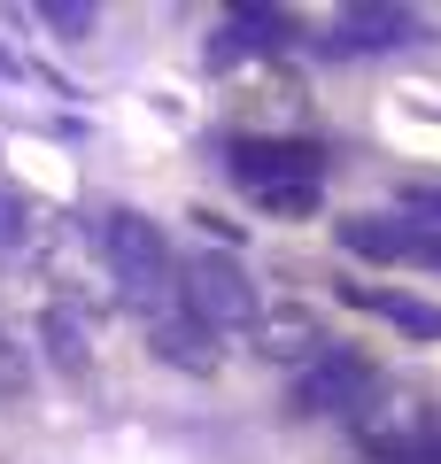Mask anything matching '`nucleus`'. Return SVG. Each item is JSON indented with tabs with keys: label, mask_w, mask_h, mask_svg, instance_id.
<instances>
[{
	"label": "nucleus",
	"mask_w": 441,
	"mask_h": 464,
	"mask_svg": "<svg viewBox=\"0 0 441 464\" xmlns=\"http://www.w3.org/2000/svg\"><path fill=\"white\" fill-rule=\"evenodd\" d=\"M232 163L256 179V194H271V186H318L310 140H232Z\"/></svg>",
	"instance_id": "1"
},
{
	"label": "nucleus",
	"mask_w": 441,
	"mask_h": 464,
	"mask_svg": "<svg viewBox=\"0 0 441 464\" xmlns=\"http://www.w3.org/2000/svg\"><path fill=\"white\" fill-rule=\"evenodd\" d=\"M109 256H116V271H124L132 295L163 279V240H155L147 217H109Z\"/></svg>",
	"instance_id": "2"
},
{
	"label": "nucleus",
	"mask_w": 441,
	"mask_h": 464,
	"mask_svg": "<svg viewBox=\"0 0 441 464\" xmlns=\"http://www.w3.org/2000/svg\"><path fill=\"white\" fill-rule=\"evenodd\" d=\"M194 310L217 317V325H240V317L256 310V295H248V279H240L232 264H201V271H194Z\"/></svg>",
	"instance_id": "3"
},
{
	"label": "nucleus",
	"mask_w": 441,
	"mask_h": 464,
	"mask_svg": "<svg viewBox=\"0 0 441 464\" xmlns=\"http://www.w3.org/2000/svg\"><path fill=\"white\" fill-rule=\"evenodd\" d=\"M348 248L357 256H387V264H441L434 232H403V225H348Z\"/></svg>",
	"instance_id": "4"
},
{
	"label": "nucleus",
	"mask_w": 441,
	"mask_h": 464,
	"mask_svg": "<svg viewBox=\"0 0 441 464\" xmlns=\"http://www.w3.org/2000/svg\"><path fill=\"white\" fill-rule=\"evenodd\" d=\"M364 302H372L379 317H395V325H410V333H441V310H418L410 295H364Z\"/></svg>",
	"instance_id": "5"
},
{
	"label": "nucleus",
	"mask_w": 441,
	"mask_h": 464,
	"mask_svg": "<svg viewBox=\"0 0 441 464\" xmlns=\"http://www.w3.org/2000/svg\"><path fill=\"white\" fill-rule=\"evenodd\" d=\"M24 372H16V356H8V341H0V387H16Z\"/></svg>",
	"instance_id": "6"
},
{
	"label": "nucleus",
	"mask_w": 441,
	"mask_h": 464,
	"mask_svg": "<svg viewBox=\"0 0 441 464\" xmlns=\"http://www.w3.org/2000/svg\"><path fill=\"white\" fill-rule=\"evenodd\" d=\"M418 464H441V441H434V449H418Z\"/></svg>",
	"instance_id": "7"
}]
</instances>
